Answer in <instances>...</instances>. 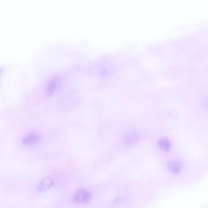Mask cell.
Instances as JSON below:
<instances>
[{"mask_svg": "<svg viewBox=\"0 0 208 208\" xmlns=\"http://www.w3.org/2000/svg\"><path fill=\"white\" fill-rule=\"evenodd\" d=\"M40 140L39 134L36 132H32L27 134L23 139V143L27 145H33Z\"/></svg>", "mask_w": 208, "mask_h": 208, "instance_id": "obj_2", "label": "cell"}, {"mask_svg": "<svg viewBox=\"0 0 208 208\" xmlns=\"http://www.w3.org/2000/svg\"><path fill=\"white\" fill-rule=\"evenodd\" d=\"M158 144L162 150L164 151H168L170 148V143L167 139H161L159 141Z\"/></svg>", "mask_w": 208, "mask_h": 208, "instance_id": "obj_7", "label": "cell"}, {"mask_svg": "<svg viewBox=\"0 0 208 208\" xmlns=\"http://www.w3.org/2000/svg\"><path fill=\"white\" fill-rule=\"evenodd\" d=\"M138 138V136L134 133H128L125 138H124V139H125V141L127 144H133L134 142H135L137 139Z\"/></svg>", "mask_w": 208, "mask_h": 208, "instance_id": "obj_6", "label": "cell"}, {"mask_svg": "<svg viewBox=\"0 0 208 208\" xmlns=\"http://www.w3.org/2000/svg\"><path fill=\"white\" fill-rule=\"evenodd\" d=\"M54 185V180L51 177H46L43 179L39 185V190L41 191L46 190L50 189Z\"/></svg>", "mask_w": 208, "mask_h": 208, "instance_id": "obj_4", "label": "cell"}, {"mask_svg": "<svg viewBox=\"0 0 208 208\" xmlns=\"http://www.w3.org/2000/svg\"><path fill=\"white\" fill-rule=\"evenodd\" d=\"M167 168L172 173L177 174L181 171L182 164L178 161H171L167 163Z\"/></svg>", "mask_w": 208, "mask_h": 208, "instance_id": "obj_3", "label": "cell"}, {"mask_svg": "<svg viewBox=\"0 0 208 208\" xmlns=\"http://www.w3.org/2000/svg\"><path fill=\"white\" fill-rule=\"evenodd\" d=\"M92 194L90 192L84 190L79 189L74 195V201L77 203H88L92 199Z\"/></svg>", "mask_w": 208, "mask_h": 208, "instance_id": "obj_1", "label": "cell"}, {"mask_svg": "<svg viewBox=\"0 0 208 208\" xmlns=\"http://www.w3.org/2000/svg\"><path fill=\"white\" fill-rule=\"evenodd\" d=\"M59 84V80L57 78H54L52 79L51 81L48 84L47 89H46L47 95L51 96L55 92Z\"/></svg>", "mask_w": 208, "mask_h": 208, "instance_id": "obj_5", "label": "cell"}]
</instances>
